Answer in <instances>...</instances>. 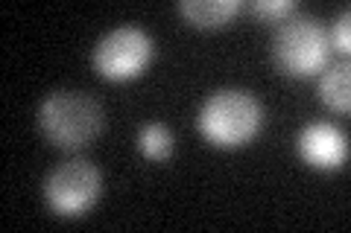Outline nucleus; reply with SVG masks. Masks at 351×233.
<instances>
[{
    "mask_svg": "<svg viewBox=\"0 0 351 233\" xmlns=\"http://www.w3.org/2000/svg\"><path fill=\"white\" fill-rule=\"evenodd\" d=\"M263 123V108L258 96L243 87H219L202 102L196 114L202 137L214 146L234 149L243 146L261 131Z\"/></svg>",
    "mask_w": 351,
    "mask_h": 233,
    "instance_id": "f257e3e1",
    "label": "nucleus"
},
{
    "mask_svg": "<svg viewBox=\"0 0 351 233\" xmlns=\"http://www.w3.org/2000/svg\"><path fill=\"white\" fill-rule=\"evenodd\" d=\"M38 128L53 146L59 149H82L103 128V108L88 94L76 87L50 91L38 105Z\"/></svg>",
    "mask_w": 351,
    "mask_h": 233,
    "instance_id": "f03ea898",
    "label": "nucleus"
},
{
    "mask_svg": "<svg viewBox=\"0 0 351 233\" xmlns=\"http://www.w3.org/2000/svg\"><path fill=\"white\" fill-rule=\"evenodd\" d=\"M276 38H272V61L284 76H313L322 73L331 59V41L328 29L311 15H290L278 20Z\"/></svg>",
    "mask_w": 351,
    "mask_h": 233,
    "instance_id": "7ed1b4c3",
    "label": "nucleus"
},
{
    "mask_svg": "<svg viewBox=\"0 0 351 233\" xmlns=\"http://www.w3.org/2000/svg\"><path fill=\"white\" fill-rule=\"evenodd\" d=\"M103 195V172L85 158H68L53 166L44 181V202L56 216L73 219L88 213Z\"/></svg>",
    "mask_w": 351,
    "mask_h": 233,
    "instance_id": "20e7f679",
    "label": "nucleus"
},
{
    "mask_svg": "<svg viewBox=\"0 0 351 233\" xmlns=\"http://www.w3.org/2000/svg\"><path fill=\"white\" fill-rule=\"evenodd\" d=\"M156 55V41L138 24H120L108 29L94 47V68L103 79L129 82L147 70Z\"/></svg>",
    "mask_w": 351,
    "mask_h": 233,
    "instance_id": "39448f33",
    "label": "nucleus"
},
{
    "mask_svg": "<svg viewBox=\"0 0 351 233\" xmlns=\"http://www.w3.org/2000/svg\"><path fill=\"white\" fill-rule=\"evenodd\" d=\"M295 152L313 169H339L348 161V137L331 123H307L295 137Z\"/></svg>",
    "mask_w": 351,
    "mask_h": 233,
    "instance_id": "423d86ee",
    "label": "nucleus"
},
{
    "mask_svg": "<svg viewBox=\"0 0 351 233\" xmlns=\"http://www.w3.org/2000/svg\"><path fill=\"white\" fill-rule=\"evenodd\" d=\"M240 9H243L240 0H182L179 3V12L184 15V20L202 29L226 27Z\"/></svg>",
    "mask_w": 351,
    "mask_h": 233,
    "instance_id": "0eeeda50",
    "label": "nucleus"
},
{
    "mask_svg": "<svg viewBox=\"0 0 351 233\" xmlns=\"http://www.w3.org/2000/svg\"><path fill=\"white\" fill-rule=\"evenodd\" d=\"M319 99L331 108V111H346L351 108V64L343 61V64H331L319 73Z\"/></svg>",
    "mask_w": 351,
    "mask_h": 233,
    "instance_id": "6e6552de",
    "label": "nucleus"
},
{
    "mask_svg": "<svg viewBox=\"0 0 351 233\" xmlns=\"http://www.w3.org/2000/svg\"><path fill=\"white\" fill-rule=\"evenodd\" d=\"M138 146L149 161H167L176 149V143H173L170 128L164 123H147L138 131Z\"/></svg>",
    "mask_w": 351,
    "mask_h": 233,
    "instance_id": "1a4fd4ad",
    "label": "nucleus"
},
{
    "mask_svg": "<svg viewBox=\"0 0 351 233\" xmlns=\"http://www.w3.org/2000/svg\"><path fill=\"white\" fill-rule=\"evenodd\" d=\"M246 9L263 20H284L295 12V0H252Z\"/></svg>",
    "mask_w": 351,
    "mask_h": 233,
    "instance_id": "9d476101",
    "label": "nucleus"
},
{
    "mask_svg": "<svg viewBox=\"0 0 351 233\" xmlns=\"http://www.w3.org/2000/svg\"><path fill=\"white\" fill-rule=\"evenodd\" d=\"M328 41H331V50H339V53L351 50V9L348 6L334 18L331 29H328Z\"/></svg>",
    "mask_w": 351,
    "mask_h": 233,
    "instance_id": "9b49d317",
    "label": "nucleus"
}]
</instances>
